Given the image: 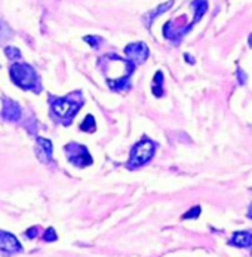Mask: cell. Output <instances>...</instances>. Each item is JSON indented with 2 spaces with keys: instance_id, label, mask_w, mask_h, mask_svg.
<instances>
[{
  "instance_id": "obj_1",
  "label": "cell",
  "mask_w": 252,
  "mask_h": 257,
  "mask_svg": "<svg viewBox=\"0 0 252 257\" xmlns=\"http://www.w3.org/2000/svg\"><path fill=\"white\" fill-rule=\"evenodd\" d=\"M11 77L24 89H33L36 86V73L27 64H14L11 67Z\"/></svg>"
},
{
  "instance_id": "obj_2",
  "label": "cell",
  "mask_w": 252,
  "mask_h": 257,
  "mask_svg": "<svg viewBox=\"0 0 252 257\" xmlns=\"http://www.w3.org/2000/svg\"><path fill=\"white\" fill-rule=\"evenodd\" d=\"M154 152H156V145L151 140H143V142H140L137 146L134 147V150H132V156H131V161H129L128 167L129 168L141 167L143 164L148 162L153 158Z\"/></svg>"
},
{
  "instance_id": "obj_3",
  "label": "cell",
  "mask_w": 252,
  "mask_h": 257,
  "mask_svg": "<svg viewBox=\"0 0 252 257\" xmlns=\"http://www.w3.org/2000/svg\"><path fill=\"white\" fill-rule=\"evenodd\" d=\"M74 150H70L69 147V159L77 167H86L92 164V158L89 156L88 150L83 146H77V145H72Z\"/></svg>"
},
{
  "instance_id": "obj_4",
  "label": "cell",
  "mask_w": 252,
  "mask_h": 257,
  "mask_svg": "<svg viewBox=\"0 0 252 257\" xmlns=\"http://www.w3.org/2000/svg\"><path fill=\"white\" fill-rule=\"evenodd\" d=\"M79 107H80L79 103H73V101H69V100H66V98L57 100V101L52 104V109H54V111H55L60 117L73 116L76 111L79 110Z\"/></svg>"
},
{
  "instance_id": "obj_5",
  "label": "cell",
  "mask_w": 252,
  "mask_h": 257,
  "mask_svg": "<svg viewBox=\"0 0 252 257\" xmlns=\"http://www.w3.org/2000/svg\"><path fill=\"white\" fill-rule=\"evenodd\" d=\"M0 250L6 253H17L21 251V244L12 233L0 230Z\"/></svg>"
},
{
  "instance_id": "obj_6",
  "label": "cell",
  "mask_w": 252,
  "mask_h": 257,
  "mask_svg": "<svg viewBox=\"0 0 252 257\" xmlns=\"http://www.w3.org/2000/svg\"><path fill=\"white\" fill-rule=\"evenodd\" d=\"M125 52H126V55L131 60H134L137 63L144 61L145 58H147V55H148V49H147V46H145L144 43H132V45H129L125 49Z\"/></svg>"
},
{
  "instance_id": "obj_7",
  "label": "cell",
  "mask_w": 252,
  "mask_h": 257,
  "mask_svg": "<svg viewBox=\"0 0 252 257\" xmlns=\"http://www.w3.org/2000/svg\"><path fill=\"white\" fill-rule=\"evenodd\" d=\"M36 153L37 158L42 162H49L51 161V156H52V143L48 139L39 137L36 145Z\"/></svg>"
},
{
  "instance_id": "obj_8",
  "label": "cell",
  "mask_w": 252,
  "mask_h": 257,
  "mask_svg": "<svg viewBox=\"0 0 252 257\" xmlns=\"http://www.w3.org/2000/svg\"><path fill=\"white\" fill-rule=\"evenodd\" d=\"M231 244H234L236 247H251L252 235L249 232H237L233 235Z\"/></svg>"
},
{
  "instance_id": "obj_9",
  "label": "cell",
  "mask_w": 252,
  "mask_h": 257,
  "mask_svg": "<svg viewBox=\"0 0 252 257\" xmlns=\"http://www.w3.org/2000/svg\"><path fill=\"white\" fill-rule=\"evenodd\" d=\"M3 116L8 119V120H17L20 117V107L17 103L8 100L5 101V109H3Z\"/></svg>"
},
{
  "instance_id": "obj_10",
  "label": "cell",
  "mask_w": 252,
  "mask_h": 257,
  "mask_svg": "<svg viewBox=\"0 0 252 257\" xmlns=\"http://www.w3.org/2000/svg\"><path fill=\"white\" fill-rule=\"evenodd\" d=\"M162 83H163V76L159 72V73L154 76V82H153V92L157 97L162 95Z\"/></svg>"
},
{
  "instance_id": "obj_11",
  "label": "cell",
  "mask_w": 252,
  "mask_h": 257,
  "mask_svg": "<svg viewBox=\"0 0 252 257\" xmlns=\"http://www.w3.org/2000/svg\"><path fill=\"white\" fill-rule=\"evenodd\" d=\"M83 131H86V133H94L95 131V119H94V116H86V119L82 122V126H80Z\"/></svg>"
},
{
  "instance_id": "obj_12",
  "label": "cell",
  "mask_w": 252,
  "mask_h": 257,
  "mask_svg": "<svg viewBox=\"0 0 252 257\" xmlns=\"http://www.w3.org/2000/svg\"><path fill=\"white\" fill-rule=\"evenodd\" d=\"M199 214H200V208L199 207H194L193 210H190V211H187L184 214V219H196Z\"/></svg>"
},
{
  "instance_id": "obj_13",
  "label": "cell",
  "mask_w": 252,
  "mask_h": 257,
  "mask_svg": "<svg viewBox=\"0 0 252 257\" xmlns=\"http://www.w3.org/2000/svg\"><path fill=\"white\" fill-rule=\"evenodd\" d=\"M5 52H6V55H8L9 58H18V57L21 55V54H20V51H18L17 48H11V46H9V48H6V49H5Z\"/></svg>"
},
{
  "instance_id": "obj_14",
  "label": "cell",
  "mask_w": 252,
  "mask_h": 257,
  "mask_svg": "<svg viewBox=\"0 0 252 257\" xmlns=\"http://www.w3.org/2000/svg\"><path fill=\"white\" fill-rule=\"evenodd\" d=\"M43 239H45V241H55V239H57L55 230H54L52 227H49V229L46 230V233L43 235Z\"/></svg>"
},
{
  "instance_id": "obj_15",
  "label": "cell",
  "mask_w": 252,
  "mask_h": 257,
  "mask_svg": "<svg viewBox=\"0 0 252 257\" xmlns=\"http://www.w3.org/2000/svg\"><path fill=\"white\" fill-rule=\"evenodd\" d=\"M27 236H29V238L36 236V229H35V227H33V229H29V230H27Z\"/></svg>"
},
{
  "instance_id": "obj_16",
  "label": "cell",
  "mask_w": 252,
  "mask_h": 257,
  "mask_svg": "<svg viewBox=\"0 0 252 257\" xmlns=\"http://www.w3.org/2000/svg\"><path fill=\"white\" fill-rule=\"evenodd\" d=\"M249 217L252 219V205H251V208H249Z\"/></svg>"
},
{
  "instance_id": "obj_17",
  "label": "cell",
  "mask_w": 252,
  "mask_h": 257,
  "mask_svg": "<svg viewBox=\"0 0 252 257\" xmlns=\"http://www.w3.org/2000/svg\"><path fill=\"white\" fill-rule=\"evenodd\" d=\"M249 45H251V46H252V35H251V36H249Z\"/></svg>"
}]
</instances>
